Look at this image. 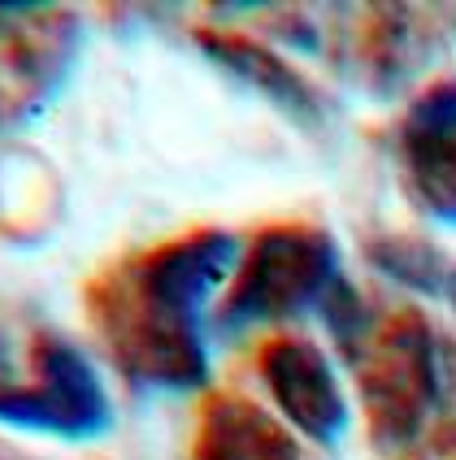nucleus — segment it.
<instances>
[{
    "mask_svg": "<svg viewBox=\"0 0 456 460\" xmlns=\"http://www.w3.org/2000/svg\"><path fill=\"white\" fill-rule=\"evenodd\" d=\"M239 265L227 230H196L130 256L87 287V313L122 378L144 391H192L209 374L204 308Z\"/></svg>",
    "mask_w": 456,
    "mask_h": 460,
    "instance_id": "f257e3e1",
    "label": "nucleus"
},
{
    "mask_svg": "<svg viewBox=\"0 0 456 460\" xmlns=\"http://www.w3.org/2000/svg\"><path fill=\"white\" fill-rule=\"evenodd\" d=\"M204 49L213 52L230 75L248 78L256 92L270 104H279L287 118H296V122H317L322 118L317 92L270 49H261L253 40H227V35H204Z\"/></svg>",
    "mask_w": 456,
    "mask_h": 460,
    "instance_id": "6e6552de",
    "label": "nucleus"
},
{
    "mask_svg": "<svg viewBox=\"0 0 456 460\" xmlns=\"http://www.w3.org/2000/svg\"><path fill=\"white\" fill-rule=\"evenodd\" d=\"M261 378L291 430L322 447L344 438L348 400L322 348H313L308 339H270L261 352Z\"/></svg>",
    "mask_w": 456,
    "mask_h": 460,
    "instance_id": "39448f33",
    "label": "nucleus"
},
{
    "mask_svg": "<svg viewBox=\"0 0 456 460\" xmlns=\"http://www.w3.org/2000/svg\"><path fill=\"white\" fill-rule=\"evenodd\" d=\"M113 404L96 365L75 343L40 334L31 348V383L0 386V426L57 438H96L109 430Z\"/></svg>",
    "mask_w": 456,
    "mask_h": 460,
    "instance_id": "20e7f679",
    "label": "nucleus"
},
{
    "mask_svg": "<svg viewBox=\"0 0 456 460\" xmlns=\"http://www.w3.org/2000/svg\"><path fill=\"white\" fill-rule=\"evenodd\" d=\"M196 460H304L300 443L244 395H213L192 438Z\"/></svg>",
    "mask_w": 456,
    "mask_h": 460,
    "instance_id": "0eeeda50",
    "label": "nucleus"
},
{
    "mask_svg": "<svg viewBox=\"0 0 456 460\" xmlns=\"http://www.w3.org/2000/svg\"><path fill=\"white\" fill-rule=\"evenodd\" d=\"M344 348H361L356 374L374 426L387 438L413 435L439 404V343L431 326L417 313H405L391 317L382 331H370V317H361Z\"/></svg>",
    "mask_w": 456,
    "mask_h": 460,
    "instance_id": "7ed1b4c3",
    "label": "nucleus"
},
{
    "mask_svg": "<svg viewBox=\"0 0 456 460\" xmlns=\"http://www.w3.org/2000/svg\"><path fill=\"white\" fill-rule=\"evenodd\" d=\"M335 287H339V252L326 230L274 226L239 261L222 322L227 331L282 326L313 308H326Z\"/></svg>",
    "mask_w": 456,
    "mask_h": 460,
    "instance_id": "f03ea898",
    "label": "nucleus"
},
{
    "mask_svg": "<svg viewBox=\"0 0 456 460\" xmlns=\"http://www.w3.org/2000/svg\"><path fill=\"white\" fill-rule=\"evenodd\" d=\"M400 174L413 205L456 226V83H434L405 113Z\"/></svg>",
    "mask_w": 456,
    "mask_h": 460,
    "instance_id": "423d86ee",
    "label": "nucleus"
},
{
    "mask_svg": "<svg viewBox=\"0 0 456 460\" xmlns=\"http://www.w3.org/2000/svg\"><path fill=\"white\" fill-rule=\"evenodd\" d=\"M434 296L452 300V308H456V265H448V270H443V279H439V287H434Z\"/></svg>",
    "mask_w": 456,
    "mask_h": 460,
    "instance_id": "1a4fd4ad",
    "label": "nucleus"
}]
</instances>
